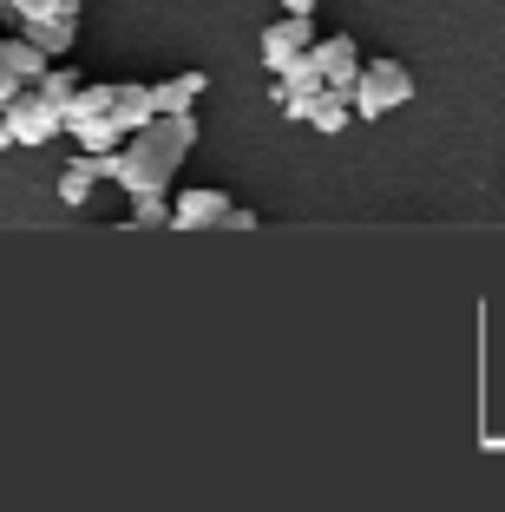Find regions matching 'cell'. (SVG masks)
Instances as JSON below:
<instances>
[{
    "label": "cell",
    "mask_w": 505,
    "mask_h": 512,
    "mask_svg": "<svg viewBox=\"0 0 505 512\" xmlns=\"http://www.w3.org/2000/svg\"><path fill=\"white\" fill-rule=\"evenodd\" d=\"M197 151V119L191 112H151L138 132L112 145V184L125 191H171L178 165Z\"/></svg>",
    "instance_id": "cell-1"
},
{
    "label": "cell",
    "mask_w": 505,
    "mask_h": 512,
    "mask_svg": "<svg viewBox=\"0 0 505 512\" xmlns=\"http://www.w3.org/2000/svg\"><path fill=\"white\" fill-rule=\"evenodd\" d=\"M112 99H119V86H86L79 79L73 86V99L60 106V132H73L86 151H112L119 145V112H112Z\"/></svg>",
    "instance_id": "cell-2"
},
{
    "label": "cell",
    "mask_w": 505,
    "mask_h": 512,
    "mask_svg": "<svg viewBox=\"0 0 505 512\" xmlns=\"http://www.w3.org/2000/svg\"><path fill=\"white\" fill-rule=\"evenodd\" d=\"M79 7H86V0H14V27L53 60V53H73Z\"/></svg>",
    "instance_id": "cell-3"
},
{
    "label": "cell",
    "mask_w": 505,
    "mask_h": 512,
    "mask_svg": "<svg viewBox=\"0 0 505 512\" xmlns=\"http://www.w3.org/2000/svg\"><path fill=\"white\" fill-rule=\"evenodd\" d=\"M348 99H355L361 119H387L394 106H407V99H414V73H407L401 60H361Z\"/></svg>",
    "instance_id": "cell-4"
},
{
    "label": "cell",
    "mask_w": 505,
    "mask_h": 512,
    "mask_svg": "<svg viewBox=\"0 0 505 512\" xmlns=\"http://www.w3.org/2000/svg\"><path fill=\"white\" fill-rule=\"evenodd\" d=\"M0 119H7L14 145H53V138H60V106H53L33 79L14 92V99H7V106H0Z\"/></svg>",
    "instance_id": "cell-5"
},
{
    "label": "cell",
    "mask_w": 505,
    "mask_h": 512,
    "mask_svg": "<svg viewBox=\"0 0 505 512\" xmlns=\"http://www.w3.org/2000/svg\"><path fill=\"white\" fill-rule=\"evenodd\" d=\"M315 46V14H283L276 27H263V66L269 73H283L289 60H302Z\"/></svg>",
    "instance_id": "cell-6"
},
{
    "label": "cell",
    "mask_w": 505,
    "mask_h": 512,
    "mask_svg": "<svg viewBox=\"0 0 505 512\" xmlns=\"http://www.w3.org/2000/svg\"><path fill=\"white\" fill-rule=\"evenodd\" d=\"M309 53H315V66H322V86H342V92L355 86V73H361V46L348 40V33H328V40L315 33Z\"/></svg>",
    "instance_id": "cell-7"
},
{
    "label": "cell",
    "mask_w": 505,
    "mask_h": 512,
    "mask_svg": "<svg viewBox=\"0 0 505 512\" xmlns=\"http://www.w3.org/2000/svg\"><path fill=\"white\" fill-rule=\"evenodd\" d=\"M315 92H322V66H315V53H302V60H289L283 73H276V106H283L289 119H302V106H309Z\"/></svg>",
    "instance_id": "cell-8"
},
{
    "label": "cell",
    "mask_w": 505,
    "mask_h": 512,
    "mask_svg": "<svg viewBox=\"0 0 505 512\" xmlns=\"http://www.w3.org/2000/svg\"><path fill=\"white\" fill-rule=\"evenodd\" d=\"M230 204H237L230 191H184L178 204H171V224L178 230H217L223 217H230Z\"/></svg>",
    "instance_id": "cell-9"
},
{
    "label": "cell",
    "mask_w": 505,
    "mask_h": 512,
    "mask_svg": "<svg viewBox=\"0 0 505 512\" xmlns=\"http://www.w3.org/2000/svg\"><path fill=\"white\" fill-rule=\"evenodd\" d=\"M99 178H112V151H86V158H73V165L60 171V184H53V191H60V204H73V211H79Z\"/></svg>",
    "instance_id": "cell-10"
},
{
    "label": "cell",
    "mask_w": 505,
    "mask_h": 512,
    "mask_svg": "<svg viewBox=\"0 0 505 512\" xmlns=\"http://www.w3.org/2000/svg\"><path fill=\"white\" fill-rule=\"evenodd\" d=\"M348 119H355V99H348L342 86H322L309 106H302V125H315V132H328V138L348 132Z\"/></svg>",
    "instance_id": "cell-11"
},
{
    "label": "cell",
    "mask_w": 505,
    "mask_h": 512,
    "mask_svg": "<svg viewBox=\"0 0 505 512\" xmlns=\"http://www.w3.org/2000/svg\"><path fill=\"white\" fill-rule=\"evenodd\" d=\"M210 92V79L204 73H171V79H158L151 86V112H197V99Z\"/></svg>",
    "instance_id": "cell-12"
},
{
    "label": "cell",
    "mask_w": 505,
    "mask_h": 512,
    "mask_svg": "<svg viewBox=\"0 0 505 512\" xmlns=\"http://www.w3.org/2000/svg\"><path fill=\"white\" fill-rule=\"evenodd\" d=\"M112 112H119V132H138V125L151 119V86H138V79H119V99H112Z\"/></svg>",
    "instance_id": "cell-13"
},
{
    "label": "cell",
    "mask_w": 505,
    "mask_h": 512,
    "mask_svg": "<svg viewBox=\"0 0 505 512\" xmlns=\"http://www.w3.org/2000/svg\"><path fill=\"white\" fill-rule=\"evenodd\" d=\"M33 86H40L53 106H66V99H73V86H79V73H73V66H53V60H46V73L33 79Z\"/></svg>",
    "instance_id": "cell-14"
},
{
    "label": "cell",
    "mask_w": 505,
    "mask_h": 512,
    "mask_svg": "<svg viewBox=\"0 0 505 512\" xmlns=\"http://www.w3.org/2000/svg\"><path fill=\"white\" fill-rule=\"evenodd\" d=\"M132 224H171V197L164 191H132Z\"/></svg>",
    "instance_id": "cell-15"
},
{
    "label": "cell",
    "mask_w": 505,
    "mask_h": 512,
    "mask_svg": "<svg viewBox=\"0 0 505 512\" xmlns=\"http://www.w3.org/2000/svg\"><path fill=\"white\" fill-rule=\"evenodd\" d=\"M20 86H27V79H20V73H14V66L0 60V106H7V99H14V92H20Z\"/></svg>",
    "instance_id": "cell-16"
},
{
    "label": "cell",
    "mask_w": 505,
    "mask_h": 512,
    "mask_svg": "<svg viewBox=\"0 0 505 512\" xmlns=\"http://www.w3.org/2000/svg\"><path fill=\"white\" fill-rule=\"evenodd\" d=\"M223 230H256V211H243V204H230V217H223Z\"/></svg>",
    "instance_id": "cell-17"
},
{
    "label": "cell",
    "mask_w": 505,
    "mask_h": 512,
    "mask_svg": "<svg viewBox=\"0 0 505 512\" xmlns=\"http://www.w3.org/2000/svg\"><path fill=\"white\" fill-rule=\"evenodd\" d=\"M283 14H315V0H283Z\"/></svg>",
    "instance_id": "cell-18"
},
{
    "label": "cell",
    "mask_w": 505,
    "mask_h": 512,
    "mask_svg": "<svg viewBox=\"0 0 505 512\" xmlns=\"http://www.w3.org/2000/svg\"><path fill=\"white\" fill-rule=\"evenodd\" d=\"M7 145H14V132H7V119H0V151H7Z\"/></svg>",
    "instance_id": "cell-19"
},
{
    "label": "cell",
    "mask_w": 505,
    "mask_h": 512,
    "mask_svg": "<svg viewBox=\"0 0 505 512\" xmlns=\"http://www.w3.org/2000/svg\"><path fill=\"white\" fill-rule=\"evenodd\" d=\"M0 14H14V0H0Z\"/></svg>",
    "instance_id": "cell-20"
}]
</instances>
